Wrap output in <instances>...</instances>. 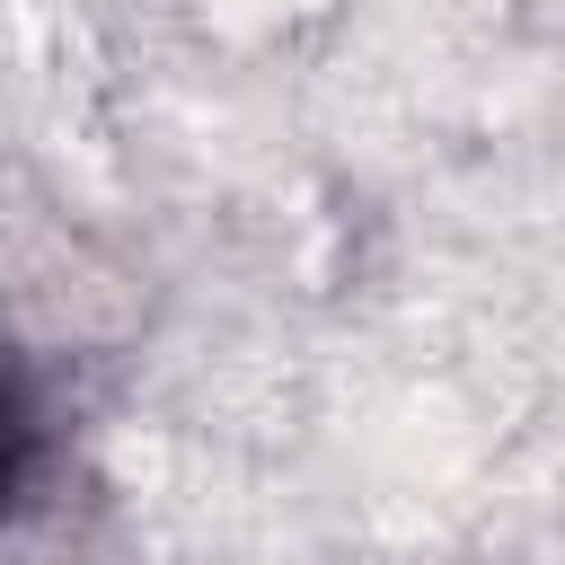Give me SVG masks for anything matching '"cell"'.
<instances>
[{"mask_svg": "<svg viewBox=\"0 0 565 565\" xmlns=\"http://www.w3.org/2000/svg\"><path fill=\"white\" fill-rule=\"evenodd\" d=\"M53 477V406L44 388L0 353V521H18Z\"/></svg>", "mask_w": 565, "mask_h": 565, "instance_id": "1", "label": "cell"}]
</instances>
